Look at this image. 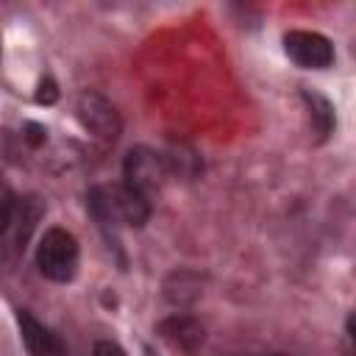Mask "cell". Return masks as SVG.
<instances>
[{"mask_svg": "<svg viewBox=\"0 0 356 356\" xmlns=\"http://www.w3.org/2000/svg\"><path fill=\"white\" fill-rule=\"evenodd\" d=\"M44 206L39 197H14L8 211L0 217V270H14L17 261L22 259L36 222L42 220Z\"/></svg>", "mask_w": 356, "mask_h": 356, "instance_id": "obj_1", "label": "cell"}, {"mask_svg": "<svg viewBox=\"0 0 356 356\" xmlns=\"http://www.w3.org/2000/svg\"><path fill=\"white\" fill-rule=\"evenodd\" d=\"M78 256V239L64 228H47L36 245V267L56 284H67L75 278Z\"/></svg>", "mask_w": 356, "mask_h": 356, "instance_id": "obj_2", "label": "cell"}, {"mask_svg": "<svg viewBox=\"0 0 356 356\" xmlns=\"http://www.w3.org/2000/svg\"><path fill=\"white\" fill-rule=\"evenodd\" d=\"M167 175H170V167H167L161 153H156L150 147H131L128 150L125 164H122V178H125L128 189L153 200V195L161 192Z\"/></svg>", "mask_w": 356, "mask_h": 356, "instance_id": "obj_3", "label": "cell"}, {"mask_svg": "<svg viewBox=\"0 0 356 356\" xmlns=\"http://www.w3.org/2000/svg\"><path fill=\"white\" fill-rule=\"evenodd\" d=\"M75 117L92 136H97L103 142H114L122 131V117H120L117 106L108 97H103L100 92H92V89L78 95Z\"/></svg>", "mask_w": 356, "mask_h": 356, "instance_id": "obj_4", "label": "cell"}, {"mask_svg": "<svg viewBox=\"0 0 356 356\" xmlns=\"http://www.w3.org/2000/svg\"><path fill=\"white\" fill-rule=\"evenodd\" d=\"M286 56L303 70H325L334 61V44L317 31H289L284 36Z\"/></svg>", "mask_w": 356, "mask_h": 356, "instance_id": "obj_5", "label": "cell"}, {"mask_svg": "<svg viewBox=\"0 0 356 356\" xmlns=\"http://www.w3.org/2000/svg\"><path fill=\"white\" fill-rule=\"evenodd\" d=\"M19 334L31 356H67V345L61 342L58 334H53L47 325H42L31 312H17Z\"/></svg>", "mask_w": 356, "mask_h": 356, "instance_id": "obj_6", "label": "cell"}, {"mask_svg": "<svg viewBox=\"0 0 356 356\" xmlns=\"http://www.w3.org/2000/svg\"><path fill=\"white\" fill-rule=\"evenodd\" d=\"M159 334H161L172 348L186 350V353L197 350V348L203 345V339H206L203 325H200L195 317H189V314H175V317L161 320V323H159Z\"/></svg>", "mask_w": 356, "mask_h": 356, "instance_id": "obj_7", "label": "cell"}, {"mask_svg": "<svg viewBox=\"0 0 356 356\" xmlns=\"http://www.w3.org/2000/svg\"><path fill=\"white\" fill-rule=\"evenodd\" d=\"M108 195H111L114 211H117V217H120L122 222H128V225H134V228H142V225L150 220V200H147L145 195L128 189L125 184L111 186Z\"/></svg>", "mask_w": 356, "mask_h": 356, "instance_id": "obj_8", "label": "cell"}, {"mask_svg": "<svg viewBox=\"0 0 356 356\" xmlns=\"http://www.w3.org/2000/svg\"><path fill=\"white\" fill-rule=\"evenodd\" d=\"M86 206H89L92 217L97 220L100 231L106 234V239H108V242L114 239V245H117V220H120V217H117V211H114V203H111L108 189H106V186H92L89 195H86Z\"/></svg>", "mask_w": 356, "mask_h": 356, "instance_id": "obj_9", "label": "cell"}, {"mask_svg": "<svg viewBox=\"0 0 356 356\" xmlns=\"http://www.w3.org/2000/svg\"><path fill=\"white\" fill-rule=\"evenodd\" d=\"M200 278L189 270H181V273H172L167 281H164V300L172 303V306H189L200 298Z\"/></svg>", "mask_w": 356, "mask_h": 356, "instance_id": "obj_10", "label": "cell"}, {"mask_svg": "<svg viewBox=\"0 0 356 356\" xmlns=\"http://www.w3.org/2000/svg\"><path fill=\"white\" fill-rule=\"evenodd\" d=\"M303 100L309 103L312 125H314V131H317V142H323V139L331 134V128H334V108H331V103H328L323 95H317V92H312V89H303Z\"/></svg>", "mask_w": 356, "mask_h": 356, "instance_id": "obj_11", "label": "cell"}, {"mask_svg": "<svg viewBox=\"0 0 356 356\" xmlns=\"http://www.w3.org/2000/svg\"><path fill=\"white\" fill-rule=\"evenodd\" d=\"M92 356H125V350L111 339H97L92 345Z\"/></svg>", "mask_w": 356, "mask_h": 356, "instance_id": "obj_12", "label": "cell"}, {"mask_svg": "<svg viewBox=\"0 0 356 356\" xmlns=\"http://www.w3.org/2000/svg\"><path fill=\"white\" fill-rule=\"evenodd\" d=\"M56 97H58V89H56V83H53L50 78H44V81L39 83L36 100H39V103H44V106H50V103H56Z\"/></svg>", "mask_w": 356, "mask_h": 356, "instance_id": "obj_13", "label": "cell"}, {"mask_svg": "<svg viewBox=\"0 0 356 356\" xmlns=\"http://www.w3.org/2000/svg\"><path fill=\"white\" fill-rule=\"evenodd\" d=\"M11 203H14V192L0 181V217L8 211V206H11Z\"/></svg>", "mask_w": 356, "mask_h": 356, "instance_id": "obj_14", "label": "cell"}, {"mask_svg": "<svg viewBox=\"0 0 356 356\" xmlns=\"http://www.w3.org/2000/svg\"><path fill=\"white\" fill-rule=\"evenodd\" d=\"M28 131H31V134H28V139H31V145H39V142L44 139V131H42L39 125H33V122H31V125H28Z\"/></svg>", "mask_w": 356, "mask_h": 356, "instance_id": "obj_15", "label": "cell"}, {"mask_svg": "<svg viewBox=\"0 0 356 356\" xmlns=\"http://www.w3.org/2000/svg\"><path fill=\"white\" fill-rule=\"evenodd\" d=\"M273 356H286V353H273Z\"/></svg>", "mask_w": 356, "mask_h": 356, "instance_id": "obj_16", "label": "cell"}]
</instances>
